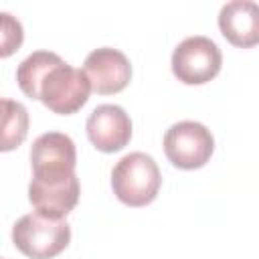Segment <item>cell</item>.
I'll return each instance as SVG.
<instances>
[{"instance_id": "1", "label": "cell", "mask_w": 259, "mask_h": 259, "mask_svg": "<svg viewBox=\"0 0 259 259\" xmlns=\"http://www.w3.org/2000/svg\"><path fill=\"white\" fill-rule=\"evenodd\" d=\"M162 176L156 160L144 152H132L123 156L111 170L113 194L127 206L150 204L160 190Z\"/></svg>"}, {"instance_id": "2", "label": "cell", "mask_w": 259, "mask_h": 259, "mask_svg": "<svg viewBox=\"0 0 259 259\" xmlns=\"http://www.w3.org/2000/svg\"><path fill=\"white\" fill-rule=\"evenodd\" d=\"M71 227L65 219H47L38 212L24 214L12 227V243L30 259H53L67 249Z\"/></svg>"}, {"instance_id": "3", "label": "cell", "mask_w": 259, "mask_h": 259, "mask_svg": "<svg viewBox=\"0 0 259 259\" xmlns=\"http://www.w3.org/2000/svg\"><path fill=\"white\" fill-rule=\"evenodd\" d=\"M91 93V83L85 71L71 67L69 63H57L40 83L38 101L55 113L71 115L79 111Z\"/></svg>"}, {"instance_id": "4", "label": "cell", "mask_w": 259, "mask_h": 259, "mask_svg": "<svg viewBox=\"0 0 259 259\" xmlns=\"http://www.w3.org/2000/svg\"><path fill=\"white\" fill-rule=\"evenodd\" d=\"M30 166L32 180L38 182H63L75 176V142L61 132H47L38 136L30 148Z\"/></svg>"}, {"instance_id": "5", "label": "cell", "mask_w": 259, "mask_h": 259, "mask_svg": "<svg viewBox=\"0 0 259 259\" xmlns=\"http://www.w3.org/2000/svg\"><path fill=\"white\" fill-rule=\"evenodd\" d=\"M223 55L214 40L206 36H188L172 53V73L184 85H202L221 71Z\"/></svg>"}, {"instance_id": "6", "label": "cell", "mask_w": 259, "mask_h": 259, "mask_svg": "<svg viewBox=\"0 0 259 259\" xmlns=\"http://www.w3.org/2000/svg\"><path fill=\"white\" fill-rule=\"evenodd\" d=\"M164 152L176 168L196 170L210 160L214 152V140L202 123L178 121L164 136Z\"/></svg>"}, {"instance_id": "7", "label": "cell", "mask_w": 259, "mask_h": 259, "mask_svg": "<svg viewBox=\"0 0 259 259\" xmlns=\"http://www.w3.org/2000/svg\"><path fill=\"white\" fill-rule=\"evenodd\" d=\"M83 71L91 83V89L99 95L119 93L132 79V65L127 57L111 47H101L89 53Z\"/></svg>"}, {"instance_id": "8", "label": "cell", "mask_w": 259, "mask_h": 259, "mask_svg": "<svg viewBox=\"0 0 259 259\" xmlns=\"http://www.w3.org/2000/svg\"><path fill=\"white\" fill-rule=\"evenodd\" d=\"M85 130L89 142L105 154L123 150L132 140V119L123 107L113 103L97 105L87 117Z\"/></svg>"}, {"instance_id": "9", "label": "cell", "mask_w": 259, "mask_h": 259, "mask_svg": "<svg viewBox=\"0 0 259 259\" xmlns=\"http://www.w3.org/2000/svg\"><path fill=\"white\" fill-rule=\"evenodd\" d=\"M81 186L77 174L63 182H38L30 180L28 200L34 210L47 219H65L79 202Z\"/></svg>"}, {"instance_id": "10", "label": "cell", "mask_w": 259, "mask_h": 259, "mask_svg": "<svg viewBox=\"0 0 259 259\" xmlns=\"http://www.w3.org/2000/svg\"><path fill=\"white\" fill-rule=\"evenodd\" d=\"M219 28L223 36L239 49L259 45V4L251 0L227 2L219 12Z\"/></svg>"}, {"instance_id": "11", "label": "cell", "mask_w": 259, "mask_h": 259, "mask_svg": "<svg viewBox=\"0 0 259 259\" xmlns=\"http://www.w3.org/2000/svg\"><path fill=\"white\" fill-rule=\"evenodd\" d=\"M61 61L63 59L51 51H36L28 55L16 69V81H18L20 91L30 99H38V89H40L42 79Z\"/></svg>"}, {"instance_id": "12", "label": "cell", "mask_w": 259, "mask_h": 259, "mask_svg": "<svg viewBox=\"0 0 259 259\" xmlns=\"http://www.w3.org/2000/svg\"><path fill=\"white\" fill-rule=\"evenodd\" d=\"M28 134V111L22 103L2 99V152L18 148Z\"/></svg>"}, {"instance_id": "13", "label": "cell", "mask_w": 259, "mask_h": 259, "mask_svg": "<svg viewBox=\"0 0 259 259\" xmlns=\"http://www.w3.org/2000/svg\"><path fill=\"white\" fill-rule=\"evenodd\" d=\"M2 47H0V57H10L18 47L22 45V24L12 18L8 12H2Z\"/></svg>"}]
</instances>
